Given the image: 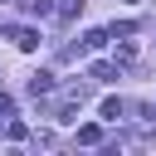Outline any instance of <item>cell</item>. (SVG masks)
Masks as SVG:
<instances>
[{"label": "cell", "instance_id": "obj_4", "mask_svg": "<svg viewBox=\"0 0 156 156\" xmlns=\"http://www.w3.org/2000/svg\"><path fill=\"white\" fill-rule=\"evenodd\" d=\"M88 78H98V83H112V78H117V63H93V68H88Z\"/></svg>", "mask_w": 156, "mask_h": 156}, {"label": "cell", "instance_id": "obj_2", "mask_svg": "<svg viewBox=\"0 0 156 156\" xmlns=\"http://www.w3.org/2000/svg\"><path fill=\"white\" fill-rule=\"evenodd\" d=\"M49 93H54V73H44V68L29 73V98H49Z\"/></svg>", "mask_w": 156, "mask_h": 156}, {"label": "cell", "instance_id": "obj_3", "mask_svg": "<svg viewBox=\"0 0 156 156\" xmlns=\"http://www.w3.org/2000/svg\"><path fill=\"white\" fill-rule=\"evenodd\" d=\"M107 39H112L107 29H88V34H83V54H88V49H102Z\"/></svg>", "mask_w": 156, "mask_h": 156}, {"label": "cell", "instance_id": "obj_6", "mask_svg": "<svg viewBox=\"0 0 156 156\" xmlns=\"http://www.w3.org/2000/svg\"><path fill=\"white\" fill-rule=\"evenodd\" d=\"M5 136H10V141H24V136H29V127H24V122H15V117H10V122H5Z\"/></svg>", "mask_w": 156, "mask_h": 156}, {"label": "cell", "instance_id": "obj_9", "mask_svg": "<svg viewBox=\"0 0 156 156\" xmlns=\"http://www.w3.org/2000/svg\"><path fill=\"white\" fill-rule=\"evenodd\" d=\"M78 10H83V0H63V5H58V20H73Z\"/></svg>", "mask_w": 156, "mask_h": 156}, {"label": "cell", "instance_id": "obj_8", "mask_svg": "<svg viewBox=\"0 0 156 156\" xmlns=\"http://www.w3.org/2000/svg\"><path fill=\"white\" fill-rule=\"evenodd\" d=\"M78 141H83V146H98L102 132H98V127H78Z\"/></svg>", "mask_w": 156, "mask_h": 156}, {"label": "cell", "instance_id": "obj_10", "mask_svg": "<svg viewBox=\"0 0 156 156\" xmlns=\"http://www.w3.org/2000/svg\"><path fill=\"white\" fill-rule=\"evenodd\" d=\"M24 10H29V15H49L54 5H49V0H24Z\"/></svg>", "mask_w": 156, "mask_h": 156}, {"label": "cell", "instance_id": "obj_5", "mask_svg": "<svg viewBox=\"0 0 156 156\" xmlns=\"http://www.w3.org/2000/svg\"><path fill=\"white\" fill-rule=\"evenodd\" d=\"M122 112H127V107H122V98H107V102H102V122H117Z\"/></svg>", "mask_w": 156, "mask_h": 156}, {"label": "cell", "instance_id": "obj_1", "mask_svg": "<svg viewBox=\"0 0 156 156\" xmlns=\"http://www.w3.org/2000/svg\"><path fill=\"white\" fill-rule=\"evenodd\" d=\"M10 39H15L24 54H34V49H39V29H29V24H15V29H10Z\"/></svg>", "mask_w": 156, "mask_h": 156}, {"label": "cell", "instance_id": "obj_7", "mask_svg": "<svg viewBox=\"0 0 156 156\" xmlns=\"http://www.w3.org/2000/svg\"><path fill=\"white\" fill-rule=\"evenodd\" d=\"M132 58H136V44L122 39V44H117V63H132Z\"/></svg>", "mask_w": 156, "mask_h": 156}]
</instances>
